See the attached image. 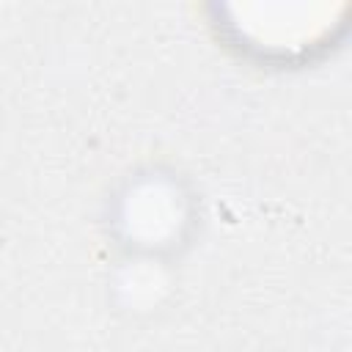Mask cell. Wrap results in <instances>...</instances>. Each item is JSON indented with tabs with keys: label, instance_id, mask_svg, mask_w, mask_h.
<instances>
[{
	"label": "cell",
	"instance_id": "1",
	"mask_svg": "<svg viewBox=\"0 0 352 352\" xmlns=\"http://www.w3.org/2000/svg\"><path fill=\"white\" fill-rule=\"evenodd\" d=\"M187 220V206L173 182L146 176L129 187L121 204V226L140 248H162L179 236Z\"/></svg>",
	"mask_w": 352,
	"mask_h": 352
}]
</instances>
